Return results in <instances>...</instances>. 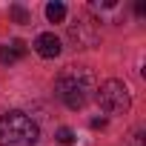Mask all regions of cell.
Masks as SVG:
<instances>
[{
    "mask_svg": "<svg viewBox=\"0 0 146 146\" xmlns=\"http://www.w3.org/2000/svg\"><path fill=\"white\" fill-rule=\"evenodd\" d=\"M54 92H57V98L63 100L66 109H75L78 112V109H83L95 98L98 78H95V72L86 69V66H69V69L60 72V78L54 83Z\"/></svg>",
    "mask_w": 146,
    "mask_h": 146,
    "instance_id": "6da1fadb",
    "label": "cell"
},
{
    "mask_svg": "<svg viewBox=\"0 0 146 146\" xmlns=\"http://www.w3.org/2000/svg\"><path fill=\"white\" fill-rule=\"evenodd\" d=\"M40 137L37 123L26 112H6L0 115V146H35Z\"/></svg>",
    "mask_w": 146,
    "mask_h": 146,
    "instance_id": "7a4b0ae2",
    "label": "cell"
},
{
    "mask_svg": "<svg viewBox=\"0 0 146 146\" xmlns=\"http://www.w3.org/2000/svg\"><path fill=\"white\" fill-rule=\"evenodd\" d=\"M95 98H98V103H100V109L106 115H126L132 109V95H129L126 83L123 80H115V78L112 80H103L98 86Z\"/></svg>",
    "mask_w": 146,
    "mask_h": 146,
    "instance_id": "3957f363",
    "label": "cell"
},
{
    "mask_svg": "<svg viewBox=\"0 0 146 146\" xmlns=\"http://www.w3.org/2000/svg\"><path fill=\"white\" fill-rule=\"evenodd\" d=\"M66 37H69L72 49H95L98 40H100L98 20H92V17H78L75 23H69Z\"/></svg>",
    "mask_w": 146,
    "mask_h": 146,
    "instance_id": "277c9868",
    "label": "cell"
},
{
    "mask_svg": "<svg viewBox=\"0 0 146 146\" xmlns=\"http://www.w3.org/2000/svg\"><path fill=\"white\" fill-rule=\"evenodd\" d=\"M32 46H35V52H37L40 57H46V60H54V57L63 52V46H60V37H57L54 32H43V35H37Z\"/></svg>",
    "mask_w": 146,
    "mask_h": 146,
    "instance_id": "5b68a950",
    "label": "cell"
},
{
    "mask_svg": "<svg viewBox=\"0 0 146 146\" xmlns=\"http://www.w3.org/2000/svg\"><path fill=\"white\" fill-rule=\"evenodd\" d=\"M23 54H26V43H23V40H12V43H3V46H0V63H3V66L17 63Z\"/></svg>",
    "mask_w": 146,
    "mask_h": 146,
    "instance_id": "8992f818",
    "label": "cell"
},
{
    "mask_svg": "<svg viewBox=\"0 0 146 146\" xmlns=\"http://www.w3.org/2000/svg\"><path fill=\"white\" fill-rule=\"evenodd\" d=\"M46 17H49V23H63L66 20V6L60 3V0L46 3Z\"/></svg>",
    "mask_w": 146,
    "mask_h": 146,
    "instance_id": "52a82bcc",
    "label": "cell"
},
{
    "mask_svg": "<svg viewBox=\"0 0 146 146\" xmlns=\"http://www.w3.org/2000/svg\"><path fill=\"white\" fill-rule=\"evenodd\" d=\"M54 140H57L60 146H72V143H75V132H72L69 126H60V129L54 132Z\"/></svg>",
    "mask_w": 146,
    "mask_h": 146,
    "instance_id": "ba28073f",
    "label": "cell"
},
{
    "mask_svg": "<svg viewBox=\"0 0 146 146\" xmlns=\"http://www.w3.org/2000/svg\"><path fill=\"white\" fill-rule=\"evenodd\" d=\"M126 146H146V132H143V129H135V132L129 135Z\"/></svg>",
    "mask_w": 146,
    "mask_h": 146,
    "instance_id": "9c48e42d",
    "label": "cell"
},
{
    "mask_svg": "<svg viewBox=\"0 0 146 146\" xmlns=\"http://www.w3.org/2000/svg\"><path fill=\"white\" fill-rule=\"evenodd\" d=\"M9 15H12L17 23H29V15H26V9H23V6H17V3L9 9Z\"/></svg>",
    "mask_w": 146,
    "mask_h": 146,
    "instance_id": "30bf717a",
    "label": "cell"
},
{
    "mask_svg": "<svg viewBox=\"0 0 146 146\" xmlns=\"http://www.w3.org/2000/svg\"><path fill=\"white\" fill-rule=\"evenodd\" d=\"M103 126H106V117H95L92 120V129H103Z\"/></svg>",
    "mask_w": 146,
    "mask_h": 146,
    "instance_id": "8fae6325",
    "label": "cell"
}]
</instances>
